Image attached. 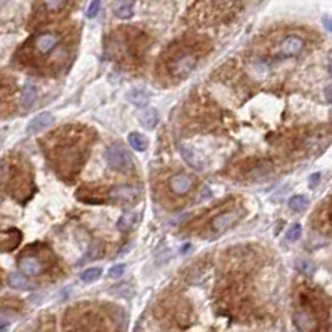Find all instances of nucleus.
<instances>
[{
	"label": "nucleus",
	"mask_w": 332,
	"mask_h": 332,
	"mask_svg": "<svg viewBox=\"0 0 332 332\" xmlns=\"http://www.w3.org/2000/svg\"><path fill=\"white\" fill-rule=\"evenodd\" d=\"M29 175L22 172V167L10 160H4L0 165V185H4L14 197H17V190H24V185L27 187Z\"/></svg>",
	"instance_id": "nucleus-1"
},
{
	"label": "nucleus",
	"mask_w": 332,
	"mask_h": 332,
	"mask_svg": "<svg viewBox=\"0 0 332 332\" xmlns=\"http://www.w3.org/2000/svg\"><path fill=\"white\" fill-rule=\"evenodd\" d=\"M60 42H62V35L59 32L47 30V32H40L35 35V37L30 40L29 49L35 57H45L59 47Z\"/></svg>",
	"instance_id": "nucleus-2"
},
{
	"label": "nucleus",
	"mask_w": 332,
	"mask_h": 332,
	"mask_svg": "<svg viewBox=\"0 0 332 332\" xmlns=\"http://www.w3.org/2000/svg\"><path fill=\"white\" fill-rule=\"evenodd\" d=\"M197 60L199 57L194 50H180L177 55L174 57L172 62H170V74H172L175 79H185L192 74V70L195 69Z\"/></svg>",
	"instance_id": "nucleus-3"
},
{
	"label": "nucleus",
	"mask_w": 332,
	"mask_h": 332,
	"mask_svg": "<svg viewBox=\"0 0 332 332\" xmlns=\"http://www.w3.org/2000/svg\"><path fill=\"white\" fill-rule=\"evenodd\" d=\"M105 160L108 167L119 170V172H126V170L132 167L131 154H129V150L121 142H114L112 145H108L105 150Z\"/></svg>",
	"instance_id": "nucleus-4"
},
{
	"label": "nucleus",
	"mask_w": 332,
	"mask_h": 332,
	"mask_svg": "<svg viewBox=\"0 0 332 332\" xmlns=\"http://www.w3.org/2000/svg\"><path fill=\"white\" fill-rule=\"evenodd\" d=\"M19 269L25 277H39L45 272V264L35 254H22L19 259Z\"/></svg>",
	"instance_id": "nucleus-5"
},
{
	"label": "nucleus",
	"mask_w": 332,
	"mask_h": 332,
	"mask_svg": "<svg viewBox=\"0 0 332 332\" xmlns=\"http://www.w3.org/2000/svg\"><path fill=\"white\" fill-rule=\"evenodd\" d=\"M294 324L299 332H317L319 329V320L315 317V314L312 312V309L305 307V305L295 310Z\"/></svg>",
	"instance_id": "nucleus-6"
},
{
	"label": "nucleus",
	"mask_w": 332,
	"mask_h": 332,
	"mask_svg": "<svg viewBox=\"0 0 332 332\" xmlns=\"http://www.w3.org/2000/svg\"><path fill=\"white\" fill-rule=\"evenodd\" d=\"M137 195L139 190L132 185H117V187L107 190L105 199L116 202V204H131L137 199Z\"/></svg>",
	"instance_id": "nucleus-7"
},
{
	"label": "nucleus",
	"mask_w": 332,
	"mask_h": 332,
	"mask_svg": "<svg viewBox=\"0 0 332 332\" xmlns=\"http://www.w3.org/2000/svg\"><path fill=\"white\" fill-rule=\"evenodd\" d=\"M304 39L299 37V35H287L281 40L277 47V55L281 57H295L299 55L300 52L304 50Z\"/></svg>",
	"instance_id": "nucleus-8"
},
{
	"label": "nucleus",
	"mask_w": 332,
	"mask_h": 332,
	"mask_svg": "<svg viewBox=\"0 0 332 332\" xmlns=\"http://www.w3.org/2000/svg\"><path fill=\"white\" fill-rule=\"evenodd\" d=\"M194 185H195L194 177H190V175L184 174V172H180L177 175H172L170 180H169V189L175 195L189 194V192L194 189Z\"/></svg>",
	"instance_id": "nucleus-9"
},
{
	"label": "nucleus",
	"mask_w": 332,
	"mask_h": 332,
	"mask_svg": "<svg viewBox=\"0 0 332 332\" xmlns=\"http://www.w3.org/2000/svg\"><path fill=\"white\" fill-rule=\"evenodd\" d=\"M241 210L239 209H231V210H224L220 212L219 215L214 217L212 220V229L217 231V232H222L226 229H231L232 226H236L239 219H241Z\"/></svg>",
	"instance_id": "nucleus-10"
},
{
	"label": "nucleus",
	"mask_w": 332,
	"mask_h": 332,
	"mask_svg": "<svg viewBox=\"0 0 332 332\" xmlns=\"http://www.w3.org/2000/svg\"><path fill=\"white\" fill-rule=\"evenodd\" d=\"M54 122H55V119H54V116H52V114H49V112L39 114V116H35L32 121L29 122L27 134H29V136H35V134L44 132L45 129H49Z\"/></svg>",
	"instance_id": "nucleus-11"
},
{
	"label": "nucleus",
	"mask_w": 332,
	"mask_h": 332,
	"mask_svg": "<svg viewBox=\"0 0 332 332\" xmlns=\"http://www.w3.org/2000/svg\"><path fill=\"white\" fill-rule=\"evenodd\" d=\"M179 152H180V155H182V159L190 165L192 169L200 170L202 167H204V162H202V157L195 152V149L192 147V145L180 144V145H179Z\"/></svg>",
	"instance_id": "nucleus-12"
},
{
	"label": "nucleus",
	"mask_w": 332,
	"mask_h": 332,
	"mask_svg": "<svg viewBox=\"0 0 332 332\" xmlns=\"http://www.w3.org/2000/svg\"><path fill=\"white\" fill-rule=\"evenodd\" d=\"M112 10L119 19H131L134 15V0H116Z\"/></svg>",
	"instance_id": "nucleus-13"
},
{
	"label": "nucleus",
	"mask_w": 332,
	"mask_h": 332,
	"mask_svg": "<svg viewBox=\"0 0 332 332\" xmlns=\"http://www.w3.org/2000/svg\"><path fill=\"white\" fill-rule=\"evenodd\" d=\"M139 121H141L144 129L152 131V129L157 126V122H159V114L154 107H144V110L139 114Z\"/></svg>",
	"instance_id": "nucleus-14"
},
{
	"label": "nucleus",
	"mask_w": 332,
	"mask_h": 332,
	"mask_svg": "<svg viewBox=\"0 0 332 332\" xmlns=\"http://www.w3.org/2000/svg\"><path fill=\"white\" fill-rule=\"evenodd\" d=\"M69 4V0H40V14L54 15L64 10Z\"/></svg>",
	"instance_id": "nucleus-15"
},
{
	"label": "nucleus",
	"mask_w": 332,
	"mask_h": 332,
	"mask_svg": "<svg viewBox=\"0 0 332 332\" xmlns=\"http://www.w3.org/2000/svg\"><path fill=\"white\" fill-rule=\"evenodd\" d=\"M19 242H20V232L17 231L0 232V251H5L4 244H7V251H12L14 247H17Z\"/></svg>",
	"instance_id": "nucleus-16"
},
{
	"label": "nucleus",
	"mask_w": 332,
	"mask_h": 332,
	"mask_svg": "<svg viewBox=\"0 0 332 332\" xmlns=\"http://www.w3.org/2000/svg\"><path fill=\"white\" fill-rule=\"evenodd\" d=\"M35 100H37V87H35L34 82H25L24 90H22V103L25 108L32 107Z\"/></svg>",
	"instance_id": "nucleus-17"
},
{
	"label": "nucleus",
	"mask_w": 332,
	"mask_h": 332,
	"mask_svg": "<svg viewBox=\"0 0 332 332\" xmlns=\"http://www.w3.org/2000/svg\"><path fill=\"white\" fill-rule=\"evenodd\" d=\"M127 141H129V145H131L134 150H137V152H144V150H147L149 147V141L145 139V136H142V134H139V132H131Z\"/></svg>",
	"instance_id": "nucleus-18"
},
{
	"label": "nucleus",
	"mask_w": 332,
	"mask_h": 332,
	"mask_svg": "<svg viewBox=\"0 0 332 332\" xmlns=\"http://www.w3.org/2000/svg\"><path fill=\"white\" fill-rule=\"evenodd\" d=\"M307 207H309V199L305 195H302V194H297V195H292L289 199V209L290 210H294V212H304V210H307Z\"/></svg>",
	"instance_id": "nucleus-19"
},
{
	"label": "nucleus",
	"mask_w": 332,
	"mask_h": 332,
	"mask_svg": "<svg viewBox=\"0 0 332 332\" xmlns=\"http://www.w3.org/2000/svg\"><path fill=\"white\" fill-rule=\"evenodd\" d=\"M136 219H137L136 212H124L121 215V219L117 220V229H121V231L132 229V226L136 224Z\"/></svg>",
	"instance_id": "nucleus-20"
},
{
	"label": "nucleus",
	"mask_w": 332,
	"mask_h": 332,
	"mask_svg": "<svg viewBox=\"0 0 332 332\" xmlns=\"http://www.w3.org/2000/svg\"><path fill=\"white\" fill-rule=\"evenodd\" d=\"M127 97H129V100H131V103H134L136 107H145V105H147V100H149L147 94H145V92L141 90V89L131 90Z\"/></svg>",
	"instance_id": "nucleus-21"
},
{
	"label": "nucleus",
	"mask_w": 332,
	"mask_h": 332,
	"mask_svg": "<svg viewBox=\"0 0 332 332\" xmlns=\"http://www.w3.org/2000/svg\"><path fill=\"white\" fill-rule=\"evenodd\" d=\"M9 284L12 285L14 289H20V290L29 289V281H27V279H25L24 274H17V272L10 274V277H9Z\"/></svg>",
	"instance_id": "nucleus-22"
},
{
	"label": "nucleus",
	"mask_w": 332,
	"mask_h": 332,
	"mask_svg": "<svg viewBox=\"0 0 332 332\" xmlns=\"http://www.w3.org/2000/svg\"><path fill=\"white\" fill-rule=\"evenodd\" d=\"M100 276H102V269L100 267H89L80 274V279L84 282H94L95 279H98Z\"/></svg>",
	"instance_id": "nucleus-23"
},
{
	"label": "nucleus",
	"mask_w": 332,
	"mask_h": 332,
	"mask_svg": "<svg viewBox=\"0 0 332 332\" xmlns=\"http://www.w3.org/2000/svg\"><path fill=\"white\" fill-rule=\"evenodd\" d=\"M300 234H302V226L292 224L290 226V229L287 231V234H285V239H287L289 242H295V241H299Z\"/></svg>",
	"instance_id": "nucleus-24"
},
{
	"label": "nucleus",
	"mask_w": 332,
	"mask_h": 332,
	"mask_svg": "<svg viewBox=\"0 0 332 332\" xmlns=\"http://www.w3.org/2000/svg\"><path fill=\"white\" fill-rule=\"evenodd\" d=\"M124 272H126V264H116V266H112L108 269V277L119 279L124 276Z\"/></svg>",
	"instance_id": "nucleus-25"
},
{
	"label": "nucleus",
	"mask_w": 332,
	"mask_h": 332,
	"mask_svg": "<svg viewBox=\"0 0 332 332\" xmlns=\"http://www.w3.org/2000/svg\"><path fill=\"white\" fill-rule=\"evenodd\" d=\"M100 5H102V0H92L89 9H87V17L89 19L97 17L98 12H100Z\"/></svg>",
	"instance_id": "nucleus-26"
},
{
	"label": "nucleus",
	"mask_w": 332,
	"mask_h": 332,
	"mask_svg": "<svg viewBox=\"0 0 332 332\" xmlns=\"http://www.w3.org/2000/svg\"><path fill=\"white\" fill-rule=\"evenodd\" d=\"M322 25L332 34V17L330 15H322Z\"/></svg>",
	"instance_id": "nucleus-27"
},
{
	"label": "nucleus",
	"mask_w": 332,
	"mask_h": 332,
	"mask_svg": "<svg viewBox=\"0 0 332 332\" xmlns=\"http://www.w3.org/2000/svg\"><path fill=\"white\" fill-rule=\"evenodd\" d=\"M319 180H320V174H319V172H315V174L310 175V179H309V185H310V187H314V185L317 184Z\"/></svg>",
	"instance_id": "nucleus-28"
},
{
	"label": "nucleus",
	"mask_w": 332,
	"mask_h": 332,
	"mask_svg": "<svg viewBox=\"0 0 332 332\" xmlns=\"http://www.w3.org/2000/svg\"><path fill=\"white\" fill-rule=\"evenodd\" d=\"M324 95H325V100H327V103H332V85L325 87Z\"/></svg>",
	"instance_id": "nucleus-29"
},
{
	"label": "nucleus",
	"mask_w": 332,
	"mask_h": 332,
	"mask_svg": "<svg viewBox=\"0 0 332 332\" xmlns=\"http://www.w3.org/2000/svg\"><path fill=\"white\" fill-rule=\"evenodd\" d=\"M327 69H329V74H330V77H332V59L329 60V67H327Z\"/></svg>",
	"instance_id": "nucleus-30"
}]
</instances>
